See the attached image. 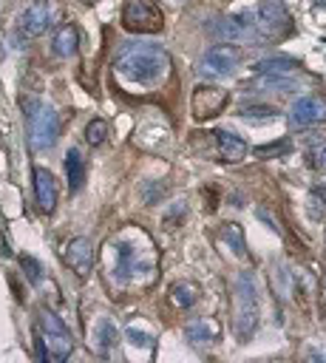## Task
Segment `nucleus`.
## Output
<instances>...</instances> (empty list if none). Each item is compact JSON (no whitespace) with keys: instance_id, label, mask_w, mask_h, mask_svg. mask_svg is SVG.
<instances>
[{"instance_id":"obj_30","label":"nucleus","mask_w":326,"mask_h":363,"mask_svg":"<svg viewBox=\"0 0 326 363\" xmlns=\"http://www.w3.org/2000/svg\"><path fill=\"white\" fill-rule=\"evenodd\" d=\"M125 338L134 343V346H148V343H151V335H148V332H140V329H134V326L125 329Z\"/></svg>"},{"instance_id":"obj_1","label":"nucleus","mask_w":326,"mask_h":363,"mask_svg":"<svg viewBox=\"0 0 326 363\" xmlns=\"http://www.w3.org/2000/svg\"><path fill=\"white\" fill-rule=\"evenodd\" d=\"M116 74L140 83V86H156L168 77L170 71V57L165 46L159 43H128L122 54L116 57Z\"/></svg>"},{"instance_id":"obj_9","label":"nucleus","mask_w":326,"mask_h":363,"mask_svg":"<svg viewBox=\"0 0 326 363\" xmlns=\"http://www.w3.org/2000/svg\"><path fill=\"white\" fill-rule=\"evenodd\" d=\"M114 253H116V267H114V272H116V278L119 281H128V278H134V275H140V272H145V270H154V267H145V261H142V256H140V250L130 244V242H116L114 247H111Z\"/></svg>"},{"instance_id":"obj_8","label":"nucleus","mask_w":326,"mask_h":363,"mask_svg":"<svg viewBox=\"0 0 326 363\" xmlns=\"http://www.w3.org/2000/svg\"><path fill=\"white\" fill-rule=\"evenodd\" d=\"M241 62V51L236 43H224V46H213L205 60H202V68L210 71L216 77H224V74H233V68Z\"/></svg>"},{"instance_id":"obj_13","label":"nucleus","mask_w":326,"mask_h":363,"mask_svg":"<svg viewBox=\"0 0 326 363\" xmlns=\"http://www.w3.org/2000/svg\"><path fill=\"white\" fill-rule=\"evenodd\" d=\"M34 199H37V207L43 213H54V207H57V182H54L51 171H46V168H34Z\"/></svg>"},{"instance_id":"obj_19","label":"nucleus","mask_w":326,"mask_h":363,"mask_svg":"<svg viewBox=\"0 0 326 363\" xmlns=\"http://www.w3.org/2000/svg\"><path fill=\"white\" fill-rule=\"evenodd\" d=\"M40 341L51 349V357L54 360H65L72 355V349H74V341H72V335H40Z\"/></svg>"},{"instance_id":"obj_29","label":"nucleus","mask_w":326,"mask_h":363,"mask_svg":"<svg viewBox=\"0 0 326 363\" xmlns=\"http://www.w3.org/2000/svg\"><path fill=\"white\" fill-rule=\"evenodd\" d=\"M184 213H187L184 202H176V204L170 207V213L165 216V225H168V227H176V225H179V219H182V216H184Z\"/></svg>"},{"instance_id":"obj_22","label":"nucleus","mask_w":326,"mask_h":363,"mask_svg":"<svg viewBox=\"0 0 326 363\" xmlns=\"http://www.w3.org/2000/svg\"><path fill=\"white\" fill-rule=\"evenodd\" d=\"M40 329L46 335H69V326H65L51 310H40Z\"/></svg>"},{"instance_id":"obj_21","label":"nucleus","mask_w":326,"mask_h":363,"mask_svg":"<svg viewBox=\"0 0 326 363\" xmlns=\"http://www.w3.org/2000/svg\"><path fill=\"white\" fill-rule=\"evenodd\" d=\"M222 239H224V244H227L236 256H244V253H247V242H244V233H241L238 225H224V227H222Z\"/></svg>"},{"instance_id":"obj_12","label":"nucleus","mask_w":326,"mask_h":363,"mask_svg":"<svg viewBox=\"0 0 326 363\" xmlns=\"http://www.w3.org/2000/svg\"><path fill=\"white\" fill-rule=\"evenodd\" d=\"M65 264H69L77 275H88L91 267H94V244H91V239H86V236L72 239L69 247H65Z\"/></svg>"},{"instance_id":"obj_5","label":"nucleus","mask_w":326,"mask_h":363,"mask_svg":"<svg viewBox=\"0 0 326 363\" xmlns=\"http://www.w3.org/2000/svg\"><path fill=\"white\" fill-rule=\"evenodd\" d=\"M290 122L295 128H315L326 122V100L323 97H298L290 108Z\"/></svg>"},{"instance_id":"obj_14","label":"nucleus","mask_w":326,"mask_h":363,"mask_svg":"<svg viewBox=\"0 0 326 363\" xmlns=\"http://www.w3.org/2000/svg\"><path fill=\"white\" fill-rule=\"evenodd\" d=\"M216 142H219V157L224 162H241L247 157V142L233 133V131H216Z\"/></svg>"},{"instance_id":"obj_6","label":"nucleus","mask_w":326,"mask_h":363,"mask_svg":"<svg viewBox=\"0 0 326 363\" xmlns=\"http://www.w3.org/2000/svg\"><path fill=\"white\" fill-rule=\"evenodd\" d=\"M227 100H230V94H227L224 88H216V86H199V88L193 91V103H190L193 117H196V119L216 117V114H222V108L227 105Z\"/></svg>"},{"instance_id":"obj_15","label":"nucleus","mask_w":326,"mask_h":363,"mask_svg":"<svg viewBox=\"0 0 326 363\" xmlns=\"http://www.w3.org/2000/svg\"><path fill=\"white\" fill-rule=\"evenodd\" d=\"M65 176H69V190L77 193L86 182V162H83V154L77 148H69L65 151Z\"/></svg>"},{"instance_id":"obj_23","label":"nucleus","mask_w":326,"mask_h":363,"mask_svg":"<svg viewBox=\"0 0 326 363\" xmlns=\"http://www.w3.org/2000/svg\"><path fill=\"white\" fill-rule=\"evenodd\" d=\"M255 88H278V91H290L295 88V80L284 77V74H261L255 80Z\"/></svg>"},{"instance_id":"obj_26","label":"nucleus","mask_w":326,"mask_h":363,"mask_svg":"<svg viewBox=\"0 0 326 363\" xmlns=\"http://www.w3.org/2000/svg\"><path fill=\"white\" fill-rule=\"evenodd\" d=\"M114 341H116V329L111 326V321H102V324H100V332H97V346H100V352L105 355V349H108Z\"/></svg>"},{"instance_id":"obj_18","label":"nucleus","mask_w":326,"mask_h":363,"mask_svg":"<svg viewBox=\"0 0 326 363\" xmlns=\"http://www.w3.org/2000/svg\"><path fill=\"white\" fill-rule=\"evenodd\" d=\"M170 301H173L176 307H182V310L193 307L196 301H199V286L190 284V281H179V284H173V289H170Z\"/></svg>"},{"instance_id":"obj_10","label":"nucleus","mask_w":326,"mask_h":363,"mask_svg":"<svg viewBox=\"0 0 326 363\" xmlns=\"http://www.w3.org/2000/svg\"><path fill=\"white\" fill-rule=\"evenodd\" d=\"M210 34L224 40V43H244V40H255V29L252 23H244V18L238 15H227V18H219L213 26H210Z\"/></svg>"},{"instance_id":"obj_27","label":"nucleus","mask_w":326,"mask_h":363,"mask_svg":"<svg viewBox=\"0 0 326 363\" xmlns=\"http://www.w3.org/2000/svg\"><path fill=\"white\" fill-rule=\"evenodd\" d=\"M20 264H23V270H26V275L32 278V284H37V281L43 278V270H40V264H37L32 256H23V258H20Z\"/></svg>"},{"instance_id":"obj_28","label":"nucleus","mask_w":326,"mask_h":363,"mask_svg":"<svg viewBox=\"0 0 326 363\" xmlns=\"http://www.w3.org/2000/svg\"><path fill=\"white\" fill-rule=\"evenodd\" d=\"M290 151V142H273V145H261V148H255V154L261 157H270V154H287Z\"/></svg>"},{"instance_id":"obj_7","label":"nucleus","mask_w":326,"mask_h":363,"mask_svg":"<svg viewBox=\"0 0 326 363\" xmlns=\"http://www.w3.org/2000/svg\"><path fill=\"white\" fill-rule=\"evenodd\" d=\"M252 29L258 26L261 32H267V34H278V32H284L287 26H290V15H287V9L278 4V0H261V4L255 6V12H252Z\"/></svg>"},{"instance_id":"obj_20","label":"nucleus","mask_w":326,"mask_h":363,"mask_svg":"<svg viewBox=\"0 0 326 363\" xmlns=\"http://www.w3.org/2000/svg\"><path fill=\"white\" fill-rule=\"evenodd\" d=\"M255 68L261 71V74H287V71L298 68V62L290 60V57H273V60H261Z\"/></svg>"},{"instance_id":"obj_25","label":"nucleus","mask_w":326,"mask_h":363,"mask_svg":"<svg viewBox=\"0 0 326 363\" xmlns=\"http://www.w3.org/2000/svg\"><path fill=\"white\" fill-rule=\"evenodd\" d=\"M278 111L273 108V105H244L241 111H238V117L241 119H273Z\"/></svg>"},{"instance_id":"obj_11","label":"nucleus","mask_w":326,"mask_h":363,"mask_svg":"<svg viewBox=\"0 0 326 363\" xmlns=\"http://www.w3.org/2000/svg\"><path fill=\"white\" fill-rule=\"evenodd\" d=\"M51 18H54V6L48 4V0H37V4H32L20 15V32L26 37H40L51 26Z\"/></svg>"},{"instance_id":"obj_3","label":"nucleus","mask_w":326,"mask_h":363,"mask_svg":"<svg viewBox=\"0 0 326 363\" xmlns=\"http://www.w3.org/2000/svg\"><path fill=\"white\" fill-rule=\"evenodd\" d=\"M122 29L130 34H159L165 29V12L156 0H128L122 9Z\"/></svg>"},{"instance_id":"obj_4","label":"nucleus","mask_w":326,"mask_h":363,"mask_svg":"<svg viewBox=\"0 0 326 363\" xmlns=\"http://www.w3.org/2000/svg\"><path fill=\"white\" fill-rule=\"evenodd\" d=\"M60 136V117L51 105H37L29 119V145L34 151H48Z\"/></svg>"},{"instance_id":"obj_2","label":"nucleus","mask_w":326,"mask_h":363,"mask_svg":"<svg viewBox=\"0 0 326 363\" xmlns=\"http://www.w3.org/2000/svg\"><path fill=\"white\" fill-rule=\"evenodd\" d=\"M258 326V286L252 272H238L236 278V332L238 338H250Z\"/></svg>"},{"instance_id":"obj_17","label":"nucleus","mask_w":326,"mask_h":363,"mask_svg":"<svg viewBox=\"0 0 326 363\" xmlns=\"http://www.w3.org/2000/svg\"><path fill=\"white\" fill-rule=\"evenodd\" d=\"M51 48H54L57 57H74V54H77V29H74L72 23L60 26L57 34H54Z\"/></svg>"},{"instance_id":"obj_31","label":"nucleus","mask_w":326,"mask_h":363,"mask_svg":"<svg viewBox=\"0 0 326 363\" xmlns=\"http://www.w3.org/2000/svg\"><path fill=\"white\" fill-rule=\"evenodd\" d=\"M315 165L326 171V145H320V148L315 151Z\"/></svg>"},{"instance_id":"obj_24","label":"nucleus","mask_w":326,"mask_h":363,"mask_svg":"<svg viewBox=\"0 0 326 363\" xmlns=\"http://www.w3.org/2000/svg\"><path fill=\"white\" fill-rule=\"evenodd\" d=\"M105 139H108V122L105 119H91L86 125V142L97 148V145H102Z\"/></svg>"},{"instance_id":"obj_16","label":"nucleus","mask_w":326,"mask_h":363,"mask_svg":"<svg viewBox=\"0 0 326 363\" xmlns=\"http://www.w3.org/2000/svg\"><path fill=\"white\" fill-rule=\"evenodd\" d=\"M184 338L193 346H205V343H213L219 338V326L210 324V321H190L184 326Z\"/></svg>"}]
</instances>
